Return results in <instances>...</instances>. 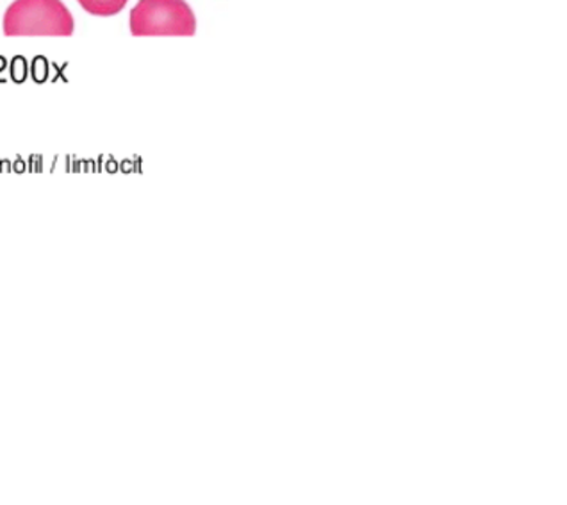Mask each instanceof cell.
I'll list each match as a JSON object with an SVG mask.
<instances>
[{
    "mask_svg": "<svg viewBox=\"0 0 567 505\" xmlns=\"http://www.w3.org/2000/svg\"><path fill=\"white\" fill-rule=\"evenodd\" d=\"M2 29L6 37H72L75 20L61 0H14Z\"/></svg>",
    "mask_w": 567,
    "mask_h": 505,
    "instance_id": "obj_1",
    "label": "cell"
},
{
    "mask_svg": "<svg viewBox=\"0 0 567 505\" xmlns=\"http://www.w3.org/2000/svg\"><path fill=\"white\" fill-rule=\"evenodd\" d=\"M133 37H195L197 19L186 0H140L131 11Z\"/></svg>",
    "mask_w": 567,
    "mask_h": 505,
    "instance_id": "obj_2",
    "label": "cell"
},
{
    "mask_svg": "<svg viewBox=\"0 0 567 505\" xmlns=\"http://www.w3.org/2000/svg\"><path fill=\"white\" fill-rule=\"evenodd\" d=\"M86 13L95 17H115L124 10L128 0H78Z\"/></svg>",
    "mask_w": 567,
    "mask_h": 505,
    "instance_id": "obj_3",
    "label": "cell"
}]
</instances>
